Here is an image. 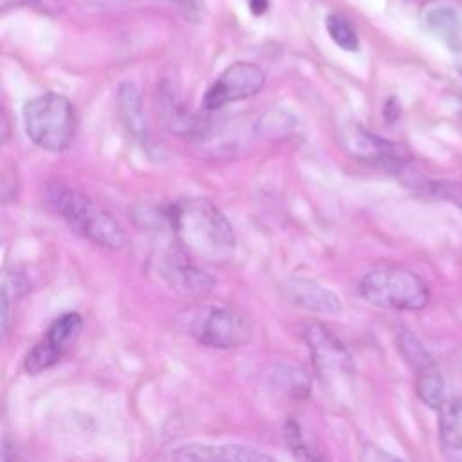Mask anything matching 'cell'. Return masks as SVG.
<instances>
[{"instance_id":"obj_1","label":"cell","mask_w":462,"mask_h":462,"mask_svg":"<svg viewBox=\"0 0 462 462\" xmlns=\"http://www.w3.org/2000/svg\"><path fill=\"white\" fill-rule=\"evenodd\" d=\"M174 235L190 259L224 266L233 261L237 239L226 215L210 199H186L170 210Z\"/></svg>"},{"instance_id":"obj_2","label":"cell","mask_w":462,"mask_h":462,"mask_svg":"<svg viewBox=\"0 0 462 462\" xmlns=\"http://www.w3.org/2000/svg\"><path fill=\"white\" fill-rule=\"evenodd\" d=\"M42 193L47 207L83 239L109 249H121L127 244L121 224L80 188L62 181H49Z\"/></svg>"},{"instance_id":"obj_3","label":"cell","mask_w":462,"mask_h":462,"mask_svg":"<svg viewBox=\"0 0 462 462\" xmlns=\"http://www.w3.org/2000/svg\"><path fill=\"white\" fill-rule=\"evenodd\" d=\"M27 137L42 150L60 153L76 136L78 118L71 101L57 92H45L29 99L22 111Z\"/></svg>"},{"instance_id":"obj_4","label":"cell","mask_w":462,"mask_h":462,"mask_svg":"<svg viewBox=\"0 0 462 462\" xmlns=\"http://www.w3.org/2000/svg\"><path fill=\"white\" fill-rule=\"evenodd\" d=\"M359 294L372 305L394 311H421L430 303V289L414 271L387 266L369 271L359 282Z\"/></svg>"},{"instance_id":"obj_5","label":"cell","mask_w":462,"mask_h":462,"mask_svg":"<svg viewBox=\"0 0 462 462\" xmlns=\"http://www.w3.org/2000/svg\"><path fill=\"white\" fill-rule=\"evenodd\" d=\"M186 333L210 348H240L253 338L251 320L230 305H202L186 318Z\"/></svg>"},{"instance_id":"obj_6","label":"cell","mask_w":462,"mask_h":462,"mask_svg":"<svg viewBox=\"0 0 462 462\" xmlns=\"http://www.w3.org/2000/svg\"><path fill=\"white\" fill-rule=\"evenodd\" d=\"M83 331V318L78 313H66L45 331V336L31 347L24 357L27 374L36 376L62 362V357L78 341Z\"/></svg>"},{"instance_id":"obj_7","label":"cell","mask_w":462,"mask_h":462,"mask_svg":"<svg viewBox=\"0 0 462 462\" xmlns=\"http://www.w3.org/2000/svg\"><path fill=\"white\" fill-rule=\"evenodd\" d=\"M303 340L307 347H309L313 365L320 380L329 388H334L343 378H348L352 374L354 364L350 352L325 325H309L303 333Z\"/></svg>"},{"instance_id":"obj_8","label":"cell","mask_w":462,"mask_h":462,"mask_svg":"<svg viewBox=\"0 0 462 462\" xmlns=\"http://www.w3.org/2000/svg\"><path fill=\"white\" fill-rule=\"evenodd\" d=\"M266 85L264 71L247 62H237L230 66L207 90L202 98L204 111H221L223 107L253 98Z\"/></svg>"},{"instance_id":"obj_9","label":"cell","mask_w":462,"mask_h":462,"mask_svg":"<svg viewBox=\"0 0 462 462\" xmlns=\"http://www.w3.org/2000/svg\"><path fill=\"white\" fill-rule=\"evenodd\" d=\"M341 145L354 158L372 165L401 170L404 163V153L397 145L374 136L359 125H348L341 130Z\"/></svg>"},{"instance_id":"obj_10","label":"cell","mask_w":462,"mask_h":462,"mask_svg":"<svg viewBox=\"0 0 462 462\" xmlns=\"http://www.w3.org/2000/svg\"><path fill=\"white\" fill-rule=\"evenodd\" d=\"M174 460H273V455L246 444H184L170 451Z\"/></svg>"},{"instance_id":"obj_11","label":"cell","mask_w":462,"mask_h":462,"mask_svg":"<svg viewBox=\"0 0 462 462\" xmlns=\"http://www.w3.org/2000/svg\"><path fill=\"white\" fill-rule=\"evenodd\" d=\"M190 256L184 253L181 256L174 254L165 259L163 262V277L165 280L179 293L184 294H204L208 293L215 280L207 273L199 270L197 266H193L190 261Z\"/></svg>"},{"instance_id":"obj_12","label":"cell","mask_w":462,"mask_h":462,"mask_svg":"<svg viewBox=\"0 0 462 462\" xmlns=\"http://www.w3.org/2000/svg\"><path fill=\"white\" fill-rule=\"evenodd\" d=\"M289 300L301 309L320 315H340L341 301L327 287L305 278H294L287 284Z\"/></svg>"},{"instance_id":"obj_13","label":"cell","mask_w":462,"mask_h":462,"mask_svg":"<svg viewBox=\"0 0 462 462\" xmlns=\"http://www.w3.org/2000/svg\"><path fill=\"white\" fill-rule=\"evenodd\" d=\"M118 111L127 132L141 143L148 139V125L143 113L141 94L134 83L123 82L118 89Z\"/></svg>"},{"instance_id":"obj_14","label":"cell","mask_w":462,"mask_h":462,"mask_svg":"<svg viewBox=\"0 0 462 462\" xmlns=\"http://www.w3.org/2000/svg\"><path fill=\"white\" fill-rule=\"evenodd\" d=\"M425 26L434 36L453 49L455 53L462 51V19L455 10L448 6L428 10L425 15Z\"/></svg>"},{"instance_id":"obj_15","label":"cell","mask_w":462,"mask_h":462,"mask_svg":"<svg viewBox=\"0 0 462 462\" xmlns=\"http://www.w3.org/2000/svg\"><path fill=\"white\" fill-rule=\"evenodd\" d=\"M273 385L284 397L291 401H305L311 395L313 388L309 374L296 365L287 364H280L275 367Z\"/></svg>"},{"instance_id":"obj_16","label":"cell","mask_w":462,"mask_h":462,"mask_svg":"<svg viewBox=\"0 0 462 462\" xmlns=\"http://www.w3.org/2000/svg\"><path fill=\"white\" fill-rule=\"evenodd\" d=\"M441 439L446 450L462 451V401L450 399L441 406Z\"/></svg>"},{"instance_id":"obj_17","label":"cell","mask_w":462,"mask_h":462,"mask_svg":"<svg viewBox=\"0 0 462 462\" xmlns=\"http://www.w3.org/2000/svg\"><path fill=\"white\" fill-rule=\"evenodd\" d=\"M416 390H418L419 399L434 410H441V406L446 403L444 380H442L439 369L435 367V364L418 372Z\"/></svg>"},{"instance_id":"obj_18","label":"cell","mask_w":462,"mask_h":462,"mask_svg":"<svg viewBox=\"0 0 462 462\" xmlns=\"http://www.w3.org/2000/svg\"><path fill=\"white\" fill-rule=\"evenodd\" d=\"M397 348L403 354V357L406 359V364L410 367H414L416 372L434 365L432 356L428 354V350L423 347V343L412 333H408V331L399 333Z\"/></svg>"},{"instance_id":"obj_19","label":"cell","mask_w":462,"mask_h":462,"mask_svg":"<svg viewBox=\"0 0 462 462\" xmlns=\"http://www.w3.org/2000/svg\"><path fill=\"white\" fill-rule=\"evenodd\" d=\"M325 26H327L329 36L334 40V43L338 47H341L343 51H350V53H354V51L359 49L357 33L347 19H343L340 15H329L325 20Z\"/></svg>"},{"instance_id":"obj_20","label":"cell","mask_w":462,"mask_h":462,"mask_svg":"<svg viewBox=\"0 0 462 462\" xmlns=\"http://www.w3.org/2000/svg\"><path fill=\"white\" fill-rule=\"evenodd\" d=\"M284 437L287 446L291 448V451L298 457V458H315L317 455L311 453V448L307 446L303 434H301V427L296 421H287L284 427Z\"/></svg>"},{"instance_id":"obj_21","label":"cell","mask_w":462,"mask_h":462,"mask_svg":"<svg viewBox=\"0 0 462 462\" xmlns=\"http://www.w3.org/2000/svg\"><path fill=\"white\" fill-rule=\"evenodd\" d=\"M3 8H33L40 12H59V0H3Z\"/></svg>"},{"instance_id":"obj_22","label":"cell","mask_w":462,"mask_h":462,"mask_svg":"<svg viewBox=\"0 0 462 462\" xmlns=\"http://www.w3.org/2000/svg\"><path fill=\"white\" fill-rule=\"evenodd\" d=\"M364 458H367V460H380V458H395V457H392V455H388V453H385V451H381L378 446H367V450L364 451V455H362Z\"/></svg>"},{"instance_id":"obj_23","label":"cell","mask_w":462,"mask_h":462,"mask_svg":"<svg viewBox=\"0 0 462 462\" xmlns=\"http://www.w3.org/2000/svg\"><path fill=\"white\" fill-rule=\"evenodd\" d=\"M247 4L254 15H264L270 6V0H247Z\"/></svg>"}]
</instances>
